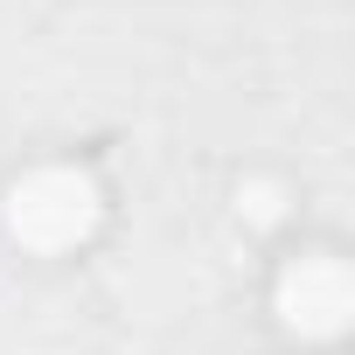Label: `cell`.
<instances>
[{
  "label": "cell",
  "instance_id": "cell-1",
  "mask_svg": "<svg viewBox=\"0 0 355 355\" xmlns=\"http://www.w3.org/2000/svg\"><path fill=\"white\" fill-rule=\"evenodd\" d=\"M105 209H112V196H105V182H91L84 160H35V167H21L8 182V196H0V223H8V237L21 251H35L42 223H63L56 230L63 258L91 244V230L105 223Z\"/></svg>",
  "mask_w": 355,
  "mask_h": 355
}]
</instances>
